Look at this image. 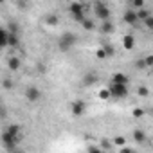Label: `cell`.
Segmentation results:
<instances>
[{"label":"cell","instance_id":"obj_2","mask_svg":"<svg viewBox=\"0 0 153 153\" xmlns=\"http://www.w3.org/2000/svg\"><path fill=\"white\" fill-rule=\"evenodd\" d=\"M76 42H78V36H76L74 33H63L59 38H58V49L61 51V52H68L74 45H76Z\"/></svg>","mask_w":153,"mask_h":153},{"label":"cell","instance_id":"obj_15","mask_svg":"<svg viewBox=\"0 0 153 153\" xmlns=\"http://www.w3.org/2000/svg\"><path fill=\"white\" fill-rule=\"evenodd\" d=\"M7 67H9V70H18V68L22 67V61H20V58H16V56H11V58H9V61H7Z\"/></svg>","mask_w":153,"mask_h":153},{"label":"cell","instance_id":"obj_25","mask_svg":"<svg viewBox=\"0 0 153 153\" xmlns=\"http://www.w3.org/2000/svg\"><path fill=\"white\" fill-rule=\"evenodd\" d=\"M124 142H126V139H124L123 135H117V137H114V144H117V146H124Z\"/></svg>","mask_w":153,"mask_h":153},{"label":"cell","instance_id":"obj_13","mask_svg":"<svg viewBox=\"0 0 153 153\" xmlns=\"http://www.w3.org/2000/svg\"><path fill=\"white\" fill-rule=\"evenodd\" d=\"M49 27H54V25H58V22H59V16L56 15V13H51V15H47L45 16V20H43Z\"/></svg>","mask_w":153,"mask_h":153},{"label":"cell","instance_id":"obj_28","mask_svg":"<svg viewBox=\"0 0 153 153\" xmlns=\"http://www.w3.org/2000/svg\"><path fill=\"white\" fill-rule=\"evenodd\" d=\"M144 25H146L149 31H153V16H148V18L144 20Z\"/></svg>","mask_w":153,"mask_h":153},{"label":"cell","instance_id":"obj_5","mask_svg":"<svg viewBox=\"0 0 153 153\" xmlns=\"http://www.w3.org/2000/svg\"><path fill=\"white\" fill-rule=\"evenodd\" d=\"M94 13H96V16H97L101 22L110 20V9H108L106 4H103V2H96V6H94Z\"/></svg>","mask_w":153,"mask_h":153},{"label":"cell","instance_id":"obj_10","mask_svg":"<svg viewBox=\"0 0 153 153\" xmlns=\"http://www.w3.org/2000/svg\"><path fill=\"white\" fill-rule=\"evenodd\" d=\"M123 47H124L126 51H133V47H135V38H133L131 34L123 36Z\"/></svg>","mask_w":153,"mask_h":153},{"label":"cell","instance_id":"obj_29","mask_svg":"<svg viewBox=\"0 0 153 153\" xmlns=\"http://www.w3.org/2000/svg\"><path fill=\"white\" fill-rule=\"evenodd\" d=\"M99 146H101V149H110V148H112L106 139H101V144H99Z\"/></svg>","mask_w":153,"mask_h":153},{"label":"cell","instance_id":"obj_18","mask_svg":"<svg viewBox=\"0 0 153 153\" xmlns=\"http://www.w3.org/2000/svg\"><path fill=\"white\" fill-rule=\"evenodd\" d=\"M6 130H7V131H11L13 135H18V137H20V131H22L20 124H9V126H7Z\"/></svg>","mask_w":153,"mask_h":153},{"label":"cell","instance_id":"obj_17","mask_svg":"<svg viewBox=\"0 0 153 153\" xmlns=\"http://www.w3.org/2000/svg\"><path fill=\"white\" fill-rule=\"evenodd\" d=\"M81 25H83V29H85V31H92V29H96L94 20H88V18H85V20L81 22Z\"/></svg>","mask_w":153,"mask_h":153},{"label":"cell","instance_id":"obj_27","mask_svg":"<svg viewBox=\"0 0 153 153\" xmlns=\"http://www.w3.org/2000/svg\"><path fill=\"white\" fill-rule=\"evenodd\" d=\"M144 61H146V67H148V68H151V67H153V54L144 56Z\"/></svg>","mask_w":153,"mask_h":153},{"label":"cell","instance_id":"obj_26","mask_svg":"<svg viewBox=\"0 0 153 153\" xmlns=\"http://www.w3.org/2000/svg\"><path fill=\"white\" fill-rule=\"evenodd\" d=\"M135 67H137L139 70H142V68H148V67H146V61H144V58L137 59V61H135Z\"/></svg>","mask_w":153,"mask_h":153},{"label":"cell","instance_id":"obj_8","mask_svg":"<svg viewBox=\"0 0 153 153\" xmlns=\"http://www.w3.org/2000/svg\"><path fill=\"white\" fill-rule=\"evenodd\" d=\"M96 81H99V78H97L96 72H88V74L83 76V85H85V87H92Z\"/></svg>","mask_w":153,"mask_h":153},{"label":"cell","instance_id":"obj_9","mask_svg":"<svg viewBox=\"0 0 153 153\" xmlns=\"http://www.w3.org/2000/svg\"><path fill=\"white\" fill-rule=\"evenodd\" d=\"M112 81H114V83H121V85H128L130 78H128L124 72H115V74L112 76Z\"/></svg>","mask_w":153,"mask_h":153},{"label":"cell","instance_id":"obj_12","mask_svg":"<svg viewBox=\"0 0 153 153\" xmlns=\"http://www.w3.org/2000/svg\"><path fill=\"white\" fill-rule=\"evenodd\" d=\"M114 31H115V25H114L110 20L101 22V33H103V34H112Z\"/></svg>","mask_w":153,"mask_h":153},{"label":"cell","instance_id":"obj_21","mask_svg":"<svg viewBox=\"0 0 153 153\" xmlns=\"http://www.w3.org/2000/svg\"><path fill=\"white\" fill-rule=\"evenodd\" d=\"M137 94H139L140 97H146V96H149V88H148V87H139V88H137Z\"/></svg>","mask_w":153,"mask_h":153},{"label":"cell","instance_id":"obj_4","mask_svg":"<svg viewBox=\"0 0 153 153\" xmlns=\"http://www.w3.org/2000/svg\"><path fill=\"white\" fill-rule=\"evenodd\" d=\"M123 20H124V24H128V25H131V27H137V25L140 24L139 15H137V9H133V7H128V9L124 11Z\"/></svg>","mask_w":153,"mask_h":153},{"label":"cell","instance_id":"obj_1","mask_svg":"<svg viewBox=\"0 0 153 153\" xmlns=\"http://www.w3.org/2000/svg\"><path fill=\"white\" fill-rule=\"evenodd\" d=\"M87 11H88V6L85 4V2H79V0H74V2L68 6V13H70V16L76 20V22H83L87 16Z\"/></svg>","mask_w":153,"mask_h":153},{"label":"cell","instance_id":"obj_11","mask_svg":"<svg viewBox=\"0 0 153 153\" xmlns=\"http://www.w3.org/2000/svg\"><path fill=\"white\" fill-rule=\"evenodd\" d=\"M7 40H9V29L2 27V29H0V47H2V49L7 47Z\"/></svg>","mask_w":153,"mask_h":153},{"label":"cell","instance_id":"obj_20","mask_svg":"<svg viewBox=\"0 0 153 153\" xmlns=\"http://www.w3.org/2000/svg\"><path fill=\"white\" fill-rule=\"evenodd\" d=\"M99 99H103V101H106V99H110L112 97V94H110V88H103V90H99Z\"/></svg>","mask_w":153,"mask_h":153},{"label":"cell","instance_id":"obj_35","mask_svg":"<svg viewBox=\"0 0 153 153\" xmlns=\"http://www.w3.org/2000/svg\"><path fill=\"white\" fill-rule=\"evenodd\" d=\"M79 2H85V0H79Z\"/></svg>","mask_w":153,"mask_h":153},{"label":"cell","instance_id":"obj_32","mask_svg":"<svg viewBox=\"0 0 153 153\" xmlns=\"http://www.w3.org/2000/svg\"><path fill=\"white\" fill-rule=\"evenodd\" d=\"M105 49H106V52H108V56H112V54H114V49H112L110 45H108V47H105Z\"/></svg>","mask_w":153,"mask_h":153},{"label":"cell","instance_id":"obj_34","mask_svg":"<svg viewBox=\"0 0 153 153\" xmlns=\"http://www.w3.org/2000/svg\"><path fill=\"white\" fill-rule=\"evenodd\" d=\"M22 2H31V0H22Z\"/></svg>","mask_w":153,"mask_h":153},{"label":"cell","instance_id":"obj_14","mask_svg":"<svg viewBox=\"0 0 153 153\" xmlns=\"http://www.w3.org/2000/svg\"><path fill=\"white\" fill-rule=\"evenodd\" d=\"M20 45V38L16 33H9V40H7V47H13V49H18Z\"/></svg>","mask_w":153,"mask_h":153},{"label":"cell","instance_id":"obj_7","mask_svg":"<svg viewBox=\"0 0 153 153\" xmlns=\"http://www.w3.org/2000/svg\"><path fill=\"white\" fill-rule=\"evenodd\" d=\"M42 90L38 88V87H27V90H25V99L29 101V103H36V101H40L42 99Z\"/></svg>","mask_w":153,"mask_h":153},{"label":"cell","instance_id":"obj_33","mask_svg":"<svg viewBox=\"0 0 153 153\" xmlns=\"http://www.w3.org/2000/svg\"><path fill=\"white\" fill-rule=\"evenodd\" d=\"M126 2H128V4H131V2H133V0H126Z\"/></svg>","mask_w":153,"mask_h":153},{"label":"cell","instance_id":"obj_16","mask_svg":"<svg viewBox=\"0 0 153 153\" xmlns=\"http://www.w3.org/2000/svg\"><path fill=\"white\" fill-rule=\"evenodd\" d=\"M133 140H135V142H139V144H140V142H144V140H146V131L137 128V130L133 131Z\"/></svg>","mask_w":153,"mask_h":153},{"label":"cell","instance_id":"obj_6","mask_svg":"<svg viewBox=\"0 0 153 153\" xmlns=\"http://www.w3.org/2000/svg\"><path fill=\"white\" fill-rule=\"evenodd\" d=\"M70 112H72V115H76V117H81V115L87 112V103H85L83 99L72 101V103H70Z\"/></svg>","mask_w":153,"mask_h":153},{"label":"cell","instance_id":"obj_19","mask_svg":"<svg viewBox=\"0 0 153 153\" xmlns=\"http://www.w3.org/2000/svg\"><path fill=\"white\" fill-rule=\"evenodd\" d=\"M137 15H139V20H140V22H144L148 16H151V15H149V11H148V9H144V7H142V9H137Z\"/></svg>","mask_w":153,"mask_h":153},{"label":"cell","instance_id":"obj_24","mask_svg":"<svg viewBox=\"0 0 153 153\" xmlns=\"http://www.w3.org/2000/svg\"><path fill=\"white\" fill-rule=\"evenodd\" d=\"M131 114H133V117H135V119L144 117V110H142V108H133V112H131Z\"/></svg>","mask_w":153,"mask_h":153},{"label":"cell","instance_id":"obj_31","mask_svg":"<svg viewBox=\"0 0 153 153\" xmlns=\"http://www.w3.org/2000/svg\"><path fill=\"white\" fill-rule=\"evenodd\" d=\"M9 33H16V34H18V25H16L15 22L9 24Z\"/></svg>","mask_w":153,"mask_h":153},{"label":"cell","instance_id":"obj_22","mask_svg":"<svg viewBox=\"0 0 153 153\" xmlns=\"http://www.w3.org/2000/svg\"><path fill=\"white\" fill-rule=\"evenodd\" d=\"M130 7H133V9H142V7H144V0H133V2L130 4Z\"/></svg>","mask_w":153,"mask_h":153},{"label":"cell","instance_id":"obj_3","mask_svg":"<svg viewBox=\"0 0 153 153\" xmlns=\"http://www.w3.org/2000/svg\"><path fill=\"white\" fill-rule=\"evenodd\" d=\"M110 94H112V97H115V99H124V97H128V94H130V90H128V85H121V83H110Z\"/></svg>","mask_w":153,"mask_h":153},{"label":"cell","instance_id":"obj_23","mask_svg":"<svg viewBox=\"0 0 153 153\" xmlns=\"http://www.w3.org/2000/svg\"><path fill=\"white\" fill-rule=\"evenodd\" d=\"M96 56H97L99 59H105V58L108 56V52H106V49H105V47H101V49H97V52H96Z\"/></svg>","mask_w":153,"mask_h":153},{"label":"cell","instance_id":"obj_30","mask_svg":"<svg viewBox=\"0 0 153 153\" xmlns=\"http://www.w3.org/2000/svg\"><path fill=\"white\" fill-rule=\"evenodd\" d=\"M2 87H4L6 90H9V88H13V83H11V79H7V78H6V79H4V83H2Z\"/></svg>","mask_w":153,"mask_h":153}]
</instances>
